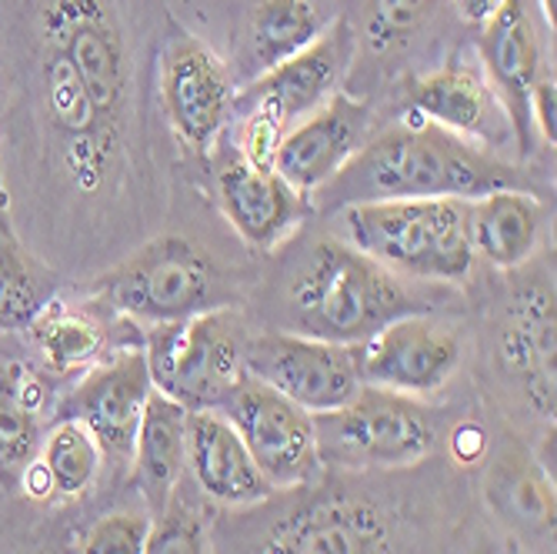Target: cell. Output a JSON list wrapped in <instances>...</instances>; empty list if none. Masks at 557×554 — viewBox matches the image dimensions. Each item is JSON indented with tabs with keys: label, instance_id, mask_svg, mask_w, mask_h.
<instances>
[{
	"label": "cell",
	"instance_id": "1",
	"mask_svg": "<svg viewBox=\"0 0 557 554\" xmlns=\"http://www.w3.org/2000/svg\"><path fill=\"white\" fill-rule=\"evenodd\" d=\"M494 190L537 194L521 164L404 114L394 127L371 134L358 155L311 194V208L337 214L377 200H478Z\"/></svg>",
	"mask_w": 557,
	"mask_h": 554
},
{
	"label": "cell",
	"instance_id": "2",
	"mask_svg": "<svg viewBox=\"0 0 557 554\" xmlns=\"http://www.w3.org/2000/svg\"><path fill=\"white\" fill-rule=\"evenodd\" d=\"M408 315H431V305L404 278L337 237L318 241L287 284L290 331L308 337L364 344Z\"/></svg>",
	"mask_w": 557,
	"mask_h": 554
},
{
	"label": "cell",
	"instance_id": "3",
	"mask_svg": "<svg viewBox=\"0 0 557 554\" xmlns=\"http://www.w3.org/2000/svg\"><path fill=\"white\" fill-rule=\"evenodd\" d=\"M337 214L344 241L404 281L454 284L474 271L471 200H377Z\"/></svg>",
	"mask_w": 557,
	"mask_h": 554
},
{
	"label": "cell",
	"instance_id": "4",
	"mask_svg": "<svg viewBox=\"0 0 557 554\" xmlns=\"http://www.w3.org/2000/svg\"><path fill=\"white\" fill-rule=\"evenodd\" d=\"M354 50H358V34L350 30L347 21H334L311 47L261 71L258 81L237 90L231 114V121L237 118L234 147L250 164L274 168L284 134L321 111L344 87Z\"/></svg>",
	"mask_w": 557,
	"mask_h": 554
},
{
	"label": "cell",
	"instance_id": "5",
	"mask_svg": "<svg viewBox=\"0 0 557 554\" xmlns=\"http://www.w3.org/2000/svg\"><path fill=\"white\" fill-rule=\"evenodd\" d=\"M97 297L131 324H174L214 308H231L218 264L187 237H158L97 281Z\"/></svg>",
	"mask_w": 557,
	"mask_h": 554
},
{
	"label": "cell",
	"instance_id": "6",
	"mask_svg": "<svg viewBox=\"0 0 557 554\" xmlns=\"http://www.w3.org/2000/svg\"><path fill=\"white\" fill-rule=\"evenodd\" d=\"M244 321L234 308H214L187 321L147 328L144 358L158 394L187 411H218L244 378Z\"/></svg>",
	"mask_w": 557,
	"mask_h": 554
},
{
	"label": "cell",
	"instance_id": "7",
	"mask_svg": "<svg viewBox=\"0 0 557 554\" xmlns=\"http://www.w3.org/2000/svg\"><path fill=\"white\" fill-rule=\"evenodd\" d=\"M321 461L341 468H411L424 461L437 428L421 397L364 384L344 408L314 418Z\"/></svg>",
	"mask_w": 557,
	"mask_h": 554
},
{
	"label": "cell",
	"instance_id": "8",
	"mask_svg": "<svg viewBox=\"0 0 557 554\" xmlns=\"http://www.w3.org/2000/svg\"><path fill=\"white\" fill-rule=\"evenodd\" d=\"M244 374L274 387L311 418L344 408L364 387L358 344H334L297 331L247 334Z\"/></svg>",
	"mask_w": 557,
	"mask_h": 554
},
{
	"label": "cell",
	"instance_id": "9",
	"mask_svg": "<svg viewBox=\"0 0 557 554\" xmlns=\"http://www.w3.org/2000/svg\"><path fill=\"white\" fill-rule=\"evenodd\" d=\"M250 451L274 491H300L321 478V447L314 418L274 387L240 378L218 408Z\"/></svg>",
	"mask_w": 557,
	"mask_h": 554
},
{
	"label": "cell",
	"instance_id": "10",
	"mask_svg": "<svg viewBox=\"0 0 557 554\" xmlns=\"http://www.w3.org/2000/svg\"><path fill=\"white\" fill-rule=\"evenodd\" d=\"M158 94L171 131L190 150H211L231 124L237 84L218 50L174 27L158 61Z\"/></svg>",
	"mask_w": 557,
	"mask_h": 554
},
{
	"label": "cell",
	"instance_id": "11",
	"mask_svg": "<svg viewBox=\"0 0 557 554\" xmlns=\"http://www.w3.org/2000/svg\"><path fill=\"white\" fill-rule=\"evenodd\" d=\"M547 21L537 0H500V8L481 24L478 61L511 121L521 155H534L537 137L531 127L528 100L537 81L554 74L547 67ZM554 30V27H550Z\"/></svg>",
	"mask_w": 557,
	"mask_h": 554
},
{
	"label": "cell",
	"instance_id": "12",
	"mask_svg": "<svg viewBox=\"0 0 557 554\" xmlns=\"http://www.w3.org/2000/svg\"><path fill=\"white\" fill-rule=\"evenodd\" d=\"M258 554H394V538L374 501L314 488L264 531Z\"/></svg>",
	"mask_w": 557,
	"mask_h": 554
},
{
	"label": "cell",
	"instance_id": "13",
	"mask_svg": "<svg viewBox=\"0 0 557 554\" xmlns=\"http://www.w3.org/2000/svg\"><path fill=\"white\" fill-rule=\"evenodd\" d=\"M400 108L404 114L474 140L494 155H500V147L515 140L511 121L504 114L474 50H454L437 71L408 81L400 94Z\"/></svg>",
	"mask_w": 557,
	"mask_h": 554
},
{
	"label": "cell",
	"instance_id": "14",
	"mask_svg": "<svg viewBox=\"0 0 557 554\" xmlns=\"http://www.w3.org/2000/svg\"><path fill=\"white\" fill-rule=\"evenodd\" d=\"M150 394H154V384H150L144 347L131 344L121 347L104 365L84 371V378L54 408V421L84 424L97 438L104 458L127 465Z\"/></svg>",
	"mask_w": 557,
	"mask_h": 554
},
{
	"label": "cell",
	"instance_id": "15",
	"mask_svg": "<svg viewBox=\"0 0 557 554\" xmlns=\"http://www.w3.org/2000/svg\"><path fill=\"white\" fill-rule=\"evenodd\" d=\"M358 365L361 381L371 387L428 397L458 371L461 337L431 315H408L358 344Z\"/></svg>",
	"mask_w": 557,
	"mask_h": 554
},
{
	"label": "cell",
	"instance_id": "16",
	"mask_svg": "<svg viewBox=\"0 0 557 554\" xmlns=\"http://www.w3.org/2000/svg\"><path fill=\"white\" fill-rule=\"evenodd\" d=\"M214 194L234 234L258 255H274L314 208L274 168L250 164L237 147L224 150L214 168Z\"/></svg>",
	"mask_w": 557,
	"mask_h": 554
},
{
	"label": "cell",
	"instance_id": "17",
	"mask_svg": "<svg viewBox=\"0 0 557 554\" xmlns=\"http://www.w3.org/2000/svg\"><path fill=\"white\" fill-rule=\"evenodd\" d=\"M371 137V108L368 100H358L337 90L321 111L294 124L277 155L274 171L304 197L318 194Z\"/></svg>",
	"mask_w": 557,
	"mask_h": 554
},
{
	"label": "cell",
	"instance_id": "18",
	"mask_svg": "<svg viewBox=\"0 0 557 554\" xmlns=\"http://www.w3.org/2000/svg\"><path fill=\"white\" fill-rule=\"evenodd\" d=\"M554 284H528L511 297L500 331V361L521 384L537 418L554 424L557 411V371H554Z\"/></svg>",
	"mask_w": 557,
	"mask_h": 554
},
{
	"label": "cell",
	"instance_id": "19",
	"mask_svg": "<svg viewBox=\"0 0 557 554\" xmlns=\"http://www.w3.org/2000/svg\"><path fill=\"white\" fill-rule=\"evenodd\" d=\"M187 471L200 494L224 508H258L277 494L218 411H187Z\"/></svg>",
	"mask_w": 557,
	"mask_h": 554
},
{
	"label": "cell",
	"instance_id": "20",
	"mask_svg": "<svg viewBox=\"0 0 557 554\" xmlns=\"http://www.w3.org/2000/svg\"><path fill=\"white\" fill-rule=\"evenodd\" d=\"M131 488L140 494L147 518H161L177 497L187 471V408L164 394H150L131 447Z\"/></svg>",
	"mask_w": 557,
	"mask_h": 554
},
{
	"label": "cell",
	"instance_id": "21",
	"mask_svg": "<svg viewBox=\"0 0 557 554\" xmlns=\"http://www.w3.org/2000/svg\"><path fill=\"white\" fill-rule=\"evenodd\" d=\"M544 224L541 197L531 190H494L471 200L474 258L497 271H515L537 250Z\"/></svg>",
	"mask_w": 557,
	"mask_h": 554
},
{
	"label": "cell",
	"instance_id": "22",
	"mask_svg": "<svg viewBox=\"0 0 557 554\" xmlns=\"http://www.w3.org/2000/svg\"><path fill=\"white\" fill-rule=\"evenodd\" d=\"M30 337L44 355L47 368L58 374H77L90 371L114 358L121 347H114V331L97 315L64 305V300L50 297L44 311L30 321Z\"/></svg>",
	"mask_w": 557,
	"mask_h": 554
},
{
	"label": "cell",
	"instance_id": "23",
	"mask_svg": "<svg viewBox=\"0 0 557 554\" xmlns=\"http://www.w3.org/2000/svg\"><path fill=\"white\" fill-rule=\"evenodd\" d=\"M44 441V384L27 365L0 368V488L17 494Z\"/></svg>",
	"mask_w": 557,
	"mask_h": 554
},
{
	"label": "cell",
	"instance_id": "24",
	"mask_svg": "<svg viewBox=\"0 0 557 554\" xmlns=\"http://www.w3.org/2000/svg\"><path fill=\"white\" fill-rule=\"evenodd\" d=\"M321 34L324 21L314 0H258L255 17H250V54L261 71H268L300 54Z\"/></svg>",
	"mask_w": 557,
	"mask_h": 554
},
{
	"label": "cell",
	"instance_id": "25",
	"mask_svg": "<svg viewBox=\"0 0 557 554\" xmlns=\"http://www.w3.org/2000/svg\"><path fill=\"white\" fill-rule=\"evenodd\" d=\"M37 461L50 478L54 501H77L94 488L100 465H104V451H100L97 438L84 424L54 421L40 441Z\"/></svg>",
	"mask_w": 557,
	"mask_h": 554
},
{
	"label": "cell",
	"instance_id": "26",
	"mask_svg": "<svg viewBox=\"0 0 557 554\" xmlns=\"http://www.w3.org/2000/svg\"><path fill=\"white\" fill-rule=\"evenodd\" d=\"M54 297L50 281L17 244L14 231L0 234V331H27Z\"/></svg>",
	"mask_w": 557,
	"mask_h": 554
},
{
	"label": "cell",
	"instance_id": "27",
	"mask_svg": "<svg viewBox=\"0 0 557 554\" xmlns=\"http://www.w3.org/2000/svg\"><path fill=\"white\" fill-rule=\"evenodd\" d=\"M441 4L444 0H368L364 44L374 54H394L428 27Z\"/></svg>",
	"mask_w": 557,
	"mask_h": 554
},
{
	"label": "cell",
	"instance_id": "28",
	"mask_svg": "<svg viewBox=\"0 0 557 554\" xmlns=\"http://www.w3.org/2000/svg\"><path fill=\"white\" fill-rule=\"evenodd\" d=\"M144 554H211V531L197 512L174 497L171 508L150 521Z\"/></svg>",
	"mask_w": 557,
	"mask_h": 554
},
{
	"label": "cell",
	"instance_id": "29",
	"mask_svg": "<svg viewBox=\"0 0 557 554\" xmlns=\"http://www.w3.org/2000/svg\"><path fill=\"white\" fill-rule=\"evenodd\" d=\"M150 518L137 512H111L97 518L81 538L74 554H144Z\"/></svg>",
	"mask_w": 557,
	"mask_h": 554
},
{
	"label": "cell",
	"instance_id": "30",
	"mask_svg": "<svg viewBox=\"0 0 557 554\" xmlns=\"http://www.w3.org/2000/svg\"><path fill=\"white\" fill-rule=\"evenodd\" d=\"M528 114H531V127H534V137H541L547 147H554V114H557V84H554V74H547L544 81L534 84L531 90V100H528Z\"/></svg>",
	"mask_w": 557,
	"mask_h": 554
},
{
	"label": "cell",
	"instance_id": "31",
	"mask_svg": "<svg viewBox=\"0 0 557 554\" xmlns=\"http://www.w3.org/2000/svg\"><path fill=\"white\" fill-rule=\"evenodd\" d=\"M497 8H500V0H454V11H458L461 21L471 27H481Z\"/></svg>",
	"mask_w": 557,
	"mask_h": 554
},
{
	"label": "cell",
	"instance_id": "32",
	"mask_svg": "<svg viewBox=\"0 0 557 554\" xmlns=\"http://www.w3.org/2000/svg\"><path fill=\"white\" fill-rule=\"evenodd\" d=\"M8 187H4V174H0V234L11 231V218H8Z\"/></svg>",
	"mask_w": 557,
	"mask_h": 554
},
{
	"label": "cell",
	"instance_id": "33",
	"mask_svg": "<svg viewBox=\"0 0 557 554\" xmlns=\"http://www.w3.org/2000/svg\"><path fill=\"white\" fill-rule=\"evenodd\" d=\"M537 8H541L544 21L554 27V21H557V0H537Z\"/></svg>",
	"mask_w": 557,
	"mask_h": 554
}]
</instances>
